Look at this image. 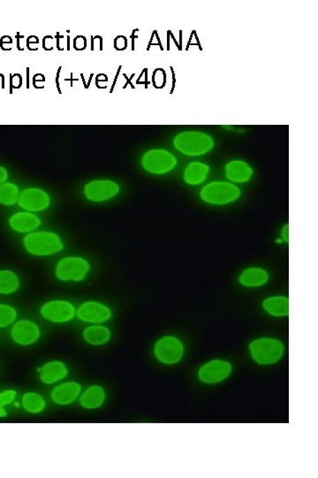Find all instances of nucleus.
I'll use <instances>...</instances> for the list:
<instances>
[{
    "label": "nucleus",
    "instance_id": "obj_1",
    "mask_svg": "<svg viewBox=\"0 0 318 478\" xmlns=\"http://www.w3.org/2000/svg\"><path fill=\"white\" fill-rule=\"evenodd\" d=\"M173 144L177 150L188 156H201L213 148L214 140L206 133L186 131L175 137Z\"/></svg>",
    "mask_w": 318,
    "mask_h": 478
},
{
    "label": "nucleus",
    "instance_id": "obj_2",
    "mask_svg": "<svg viewBox=\"0 0 318 478\" xmlns=\"http://www.w3.org/2000/svg\"><path fill=\"white\" fill-rule=\"evenodd\" d=\"M24 244L28 253L37 256L54 255L64 248V244L60 236L49 232L28 234L25 237Z\"/></svg>",
    "mask_w": 318,
    "mask_h": 478
},
{
    "label": "nucleus",
    "instance_id": "obj_3",
    "mask_svg": "<svg viewBox=\"0 0 318 478\" xmlns=\"http://www.w3.org/2000/svg\"><path fill=\"white\" fill-rule=\"evenodd\" d=\"M240 191L236 185L226 182H213L205 185L201 191L202 200L209 204L226 205L236 200Z\"/></svg>",
    "mask_w": 318,
    "mask_h": 478
},
{
    "label": "nucleus",
    "instance_id": "obj_4",
    "mask_svg": "<svg viewBox=\"0 0 318 478\" xmlns=\"http://www.w3.org/2000/svg\"><path fill=\"white\" fill-rule=\"evenodd\" d=\"M250 351L254 360L259 364L267 365L281 360L284 354V346L279 340L260 339L251 343Z\"/></svg>",
    "mask_w": 318,
    "mask_h": 478
},
{
    "label": "nucleus",
    "instance_id": "obj_5",
    "mask_svg": "<svg viewBox=\"0 0 318 478\" xmlns=\"http://www.w3.org/2000/svg\"><path fill=\"white\" fill-rule=\"evenodd\" d=\"M141 165L146 171L152 174L163 175L175 168L177 160L168 151L154 149L143 156Z\"/></svg>",
    "mask_w": 318,
    "mask_h": 478
},
{
    "label": "nucleus",
    "instance_id": "obj_6",
    "mask_svg": "<svg viewBox=\"0 0 318 478\" xmlns=\"http://www.w3.org/2000/svg\"><path fill=\"white\" fill-rule=\"evenodd\" d=\"M87 259L80 257H67L57 264L56 275L62 281H81L89 271Z\"/></svg>",
    "mask_w": 318,
    "mask_h": 478
},
{
    "label": "nucleus",
    "instance_id": "obj_7",
    "mask_svg": "<svg viewBox=\"0 0 318 478\" xmlns=\"http://www.w3.org/2000/svg\"><path fill=\"white\" fill-rule=\"evenodd\" d=\"M184 348L178 339L166 336L157 341L155 355L160 361L166 364H176L182 360Z\"/></svg>",
    "mask_w": 318,
    "mask_h": 478
},
{
    "label": "nucleus",
    "instance_id": "obj_8",
    "mask_svg": "<svg viewBox=\"0 0 318 478\" xmlns=\"http://www.w3.org/2000/svg\"><path fill=\"white\" fill-rule=\"evenodd\" d=\"M120 192V186L116 182L108 180L89 182L85 187V197L93 202L110 200Z\"/></svg>",
    "mask_w": 318,
    "mask_h": 478
},
{
    "label": "nucleus",
    "instance_id": "obj_9",
    "mask_svg": "<svg viewBox=\"0 0 318 478\" xmlns=\"http://www.w3.org/2000/svg\"><path fill=\"white\" fill-rule=\"evenodd\" d=\"M18 203L25 210L41 212L50 206L51 200L49 195L41 189L28 188L19 196Z\"/></svg>",
    "mask_w": 318,
    "mask_h": 478
},
{
    "label": "nucleus",
    "instance_id": "obj_10",
    "mask_svg": "<svg viewBox=\"0 0 318 478\" xmlns=\"http://www.w3.org/2000/svg\"><path fill=\"white\" fill-rule=\"evenodd\" d=\"M42 316L54 323H65L75 317L76 310L73 305L67 301H51L41 309Z\"/></svg>",
    "mask_w": 318,
    "mask_h": 478
},
{
    "label": "nucleus",
    "instance_id": "obj_11",
    "mask_svg": "<svg viewBox=\"0 0 318 478\" xmlns=\"http://www.w3.org/2000/svg\"><path fill=\"white\" fill-rule=\"evenodd\" d=\"M232 367L227 361L215 360L202 366L199 370V378L204 383L216 384L226 379L230 375Z\"/></svg>",
    "mask_w": 318,
    "mask_h": 478
},
{
    "label": "nucleus",
    "instance_id": "obj_12",
    "mask_svg": "<svg viewBox=\"0 0 318 478\" xmlns=\"http://www.w3.org/2000/svg\"><path fill=\"white\" fill-rule=\"evenodd\" d=\"M77 316L85 322L100 323L110 319L112 313L105 305L91 301L80 307L77 311Z\"/></svg>",
    "mask_w": 318,
    "mask_h": 478
},
{
    "label": "nucleus",
    "instance_id": "obj_13",
    "mask_svg": "<svg viewBox=\"0 0 318 478\" xmlns=\"http://www.w3.org/2000/svg\"><path fill=\"white\" fill-rule=\"evenodd\" d=\"M39 328L30 321H21L12 327V338L22 345L33 344L39 338Z\"/></svg>",
    "mask_w": 318,
    "mask_h": 478
},
{
    "label": "nucleus",
    "instance_id": "obj_14",
    "mask_svg": "<svg viewBox=\"0 0 318 478\" xmlns=\"http://www.w3.org/2000/svg\"><path fill=\"white\" fill-rule=\"evenodd\" d=\"M9 224L15 232H31L41 225V220L28 212H20V213L15 214L10 218Z\"/></svg>",
    "mask_w": 318,
    "mask_h": 478
},
{
    "label": "nucleus",
    "instance_id": "obj_15",
    "mask_svg": "<svg viewBox=\"0 0 318 478\" xmlns=\"http://www.w3.org/2000/svg\"><path fill=\"white\" fill-rule=\"evenodd\" d=\"M227 178L233 182H246L251 178L253 170L242 160H232L226 166Z\"/></svg>",
    "mask_w": 318,
    "mask_h": 478
},
{
    "label": "nucleus",
    "instance_id": "obj_16",
    "mask_svg": "<svg viewBox=\"0 0 318 478\" xmlns=\"http://www.w3.org/2000/svg\"><path fill=\"white\" fill-rule=\"evenodd\" d=\"M80 391H81V386L78 384L67 383L58 386L53 391L51 397L56 403L66 405V404L73 402L78 397Z\"/></svg>",
    "mask_w": 318,
    "mask_h": 478
},
{
    "label": "nucleus",
    "instance_id": "obj_17",
    "mask_svg": "<svg viewBox=\"0 0 318 478\" xmlns=\"http://www.w3.org/2000/svg\"><path fill=\"white\" fill-rule=\"evenodd\" d=\"M209 170V166L204 163L192 162L185 169L184 180L188 185H200L207 178Z\"/></svg>",
    "mask_w": 318,
    "mask_h": 478
},
{
    "label": "nucleus",
    "instance_id": "obj_18",
    "mask_svg": "<svg viewBox=\"0 0 318 478\" xmlns=\"http://www.w3.org/2000/svg\"><path fill=\"white\" fill-rule=\"evenodd\" d=\"M67 374L66 366L61 362H50L44 365L41 371V379L46 384H53L62 379Z\"/></svg>",
    "mask_w": 318,
    "mask_h": 478
},
{
    "label": "nucleus",
    "instance_id": "obj_19",
    "mask_svg": "<svg viewBox=\"0 0 318 478\" xmlns=\"http://www.w3.org/2000/svg\"><path fill=\"white\" fill-rule=\"evenodd\" d=\"M240 283L245 287H260L268 280L267 272L259 268H250L240 275Z\"/></svg>",
    "mask_w": 318,
    "mask_h": 478
},
{
    "label": "nucleus",
    "instance_id": "obj_20",
    "mask_svg": "<svg viewBox=\"0 0 318 478\" xmlns=\"http://www.w3.org/2000/svg\"><path fill=\"white\" fill-rule=\"evenodd\" d=\"M263 309L274 316H288L289 300L288 298L278 296L267 298L263 301Z\"/></svg>",
    "mask_w": 318,
    "mask_h": 478
},
{
    "label": "nucleus",
    "instance_id": "obj_21",
    "mask_svg": "<svg viewBox=\"0 0 318 478\" xmlns=\"http://www.w3.org/2000/svg\"><path fill=\"white\" fill-rule=\"evenodd\" d=\"M104 400V390L100 386H91L82 394L81 404L85 409H94L100 407Z\"/></svg>",
    "mask_w": 318,
    "mask_h": 478
},
{
    "label": "nucleus",
    "instance_id": "obj_22",
    "mask_svg": "<svg viewBox=\"0 0 318 478\" xmlns=\"http://www.w3.org/2000/svg\"><path fill=\"white\" fill-rule=\"evenodd\" d=\"M85 339L89 344L100 345L105 344L110 339V332L105 327L93 326L89 327L83 333Z\"/></svg>",
    "mask_w": 318,
    "mask_h": 478
},
{
    "label": "nucleus",
    "instance_id": "obj_23",
    "mask_svg": "<svg viewBox=\"0 0 318 478\" xmlns=\"http://www.w3.org/2000/svg\"><path fill=\"white\" fill-rule=\"evenodd\" d=\"M20 287V282L14 272L0 271V293L10 294L15 293Z\"/></svg>",
    "mask_w": 318,
    "mask_h": 478
},
{
    "label": "nucleus",
    "instance_id": "obj_24",
    "mask_svg": "<svg viewBox=\"0 0 318 478\" xmlns=\"http://www.w3.org/2000/svg\"><path fill=\"white\" fill-rule=\"evenodd\" d=\"M19 198V188L12 182H5L0 185V204L12 206Z\"/></svg>",
    "mask_w": 318,
    "mask_h": 478
},
{
    "label": "nucleus",
    "instance_id": "obj_25",
    "mask_svg": "<svg viewBox=\"0 0 318 478\" xmlns=\"http://www.w3.org/2000/svg\"><path fill=\"white\" fill-rule=\"evenodd\" d=\"M22 403H24V409L30 413L41 412L46 406L43 397L37 393L25 394Z\"/></svg>",
    "mask_w": 318,
    "mask_h": 478
},
{
    "label": "nucleus",
    "instance_id": "obj_26",
    "mask_svg": "<svg viewBox=\"0 0 318 478\" xmlns=\"http://www.w3.org/2000/svg\"><path fill=\"white\" fill-rule=\"evenodd\" d=\"M16 311L8 305L0 304V327L8 326L16 319Z\"/></svg>",
    "mask_w": 318,
    "mask_h": 478
},
{
    "label": "nucleus",
    "instance_id": "obj_27",
    "mask_svg": "<svg viewBox=\"0 0 318 478\" xmlns=\"http://www.w3.org/2000/svg\"><path fill=\"white\" fill-rule=\"evenodd\" d=\"M16 393L14 391H6L0 393V417L6 416L4 407L8 405L15 400Z\"/></svg>",
    "mask_w": 318,
    "mask_h": 478
},
{
    "label": "nucleus",
    "instance_id": "obj_28",
    "mask_svg": "<svg viewBox=\"0 0 318 478\" xmlns=\"http://www.w3.org/2000/svg\"><path fill=\"white\" fill-rule=\"evenodd\" d=\"M8 172L3 167H0V185L5 184V182L8 180Z\"/></svg>",
    "mask_w": 318,
    "mask_h": 478
},
{
    "label": "nucleus",
    "instance_id": "obj_29",
    "mask_svg": "<svg viewBox=\"0 0 318 478\" xmlns=\"http://www.w3.org/2000/svg\"><path fill=\"white\" fill-rule=\"evenodd\" d=\"M282 239L285 242L289 241V226L287 225L282 230Z\"/></svg>",
    "mask_w": 318,
    "mask_h": 478
}]
</instances>
